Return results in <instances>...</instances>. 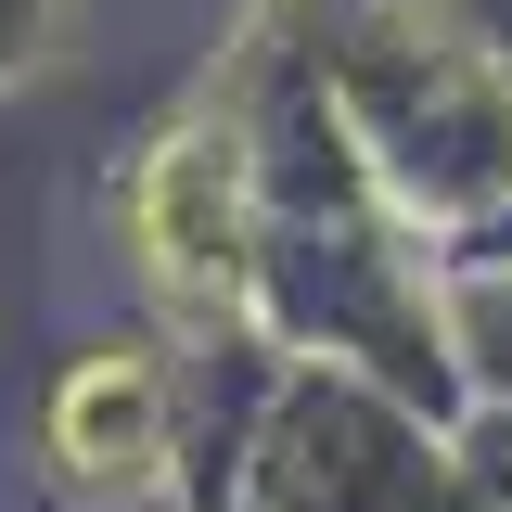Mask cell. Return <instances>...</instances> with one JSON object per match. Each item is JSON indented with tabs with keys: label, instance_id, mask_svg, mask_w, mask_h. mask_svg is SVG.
I'll return each instance as SVG.
<instances>
[{
	"label": "cell",
	"instance_id": "1",
	"mask_svg": "<svg viewBox=\"0 0 512 512\" xmlns=\"http://www.w3.org/2000/svg\"><path fill=\"white\" fill-rule=\"evenodd\" d=\"M128 256L154 282L167 320H231L256 269V192H244V128L180 116L167 141H141L128 167Z\"/></svg>",
	"mask_w": 512,
	"mask_h": 512
},
{
	"label": "cell",
	"instance_id": "2",
	"mask_svg": "<svg viewBox=\"0 0 512 512\" xmlns=\"http://www.w3.org/2000/svg\"><path fill=\"white\" fill-rule=\"evenodd\" d=\"M167 461H180V372H167V346L154 333H103V346H77L39 397V487L77 512H128L167 487Z\"/></svg>",
	"mask_w": 512,
	"mask_h": 512
}]
</instances>
